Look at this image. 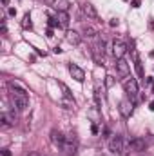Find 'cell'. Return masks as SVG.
I'll list each match as a JSON object with an SVG mask.
<instances>
[{
    "label": "cell",
    "instance_id": "cell-22",
    "mask_svg": "<svg viewBox=\"0 0 154 156\" xmlns=\"http://www.w3.org/2000/svg\"><path fill=\"white\" fill-rule=\"evenodd\" d=\"M58 85L62 87V91H64V96H69V98H73V94H71V91H69V87H67L65 83H62V82H58Z\"/></svg>",
    "mask_w": 154,
    "mask_h": 156
},
{
    "label": "cell",
    "instance_id": "cell-1",
    "mask_svg": "<svg viewBox=\"0 0 154 156\" xmlns=\"http://www.w3.org/2000/svg\"><path fill=\"white\" fill-rule=\"evenodd\" d=\"M9 87H11V96H13L15 107H16L18 111H26L27 105H29V96H27V93H26L22 87H18L15 82H11Z\"/></svg>",
    "mask_w": 154,
    "mask_h": 156
},
{
    "label": "cell",
    "instance_id": "cell-2",
    "mask_svg": "<svg viewBox=\"0 0 154 156\" xmlns=\"http://www.w3.org/2000/svg\"><path fill=\"white\" fill-rule=\"evenodd\" d=\"M76 149H78V142H76V138L71 134V136H67L65 138V144L62 145V153L65 156H75L76 154Z\"/></svg>",
    "mask_w": 154,
    "mask_h": 156
},
{
    "label": "cell",
    "instance_id": "cell-18",
    "mask_svg": "<svg viewBox=\"0 0 154 156\" xmlns=\"http://www.w3.org/2000/svg\"><path fill=\"white\" fill-rule=\"evenodd\" d=\"M22 27H24V29H33V22H31V15H29V13L24 15V18H22Z\"/></svg>",
    "mask_w": 154,
    "mask_h": 156
},
{
    "label": "cell",
    "instance_id": "cell-21",
    "mask_svg": "<svg viewBox=\"0 0 154 156\" xmlns=\"http://www.w3.org/2000/svg\"><path fill=\"white\" fill-rule=\"evenodd\" d=\"M94 102H96V105H102V91L98 85L94 87Z\"/></svg>",
    "mask_w": 154,
    "mask_h": 156
},
{
    "label": "cell",
    "instance_id": "cell-25",
    "mask_svg": "<svg viewBox=\"0 0 154 156\" xmlns=\"http://www.w3.org/2000/svg\"><path fill=\"white\" fill-rule=\"evenodd\" d=\"M7 13H9V16H16V9H15V7H9Z\"/></svg>",
    "mask_w": 154,
    "mask_h": 156
},
{
    "label": "cell",
    "instance_id": "cell-16",
    "mask_svg": "<svg viewBox=\"0 0 154 156\" xmlns=\"http://www.w3.org/2000/svg\"><path fill=\"white\" fill-rule=\"evenodd\" d=\"M65 38H67L69 44H73V45H78V44H80V35H78L76 31H67Z\"/></svg>",
    "mask_w": 154,
    "mask_h": 156
},
{
    "label": "cell",
    "instance_id": "cell-17",
    "mask_svg": "<svg viewBox=\"0 0 154 156\" xmlns=\"http://www.w3.org/2000/svg\"><path fill=\"white\" fill-rule=\"evenodd\" d=\"M0 120H2V125H4V127H9V125L15 123V116H11V115H7V113H2V115H0Z\"/></svg>",
    "mask_w": 154,
    "mask_h": 156
},
{
    "label": "cell",
    "instance_id": "cell-5",
    "mask_svg": "<svg viewBox=\"0 0 154 156\" xmlns=\"http://www.w3.org/2000/svg\"><path fill=\"white\" fill-rule=\"evenodd\" d=\"M118 109H120V115H121L123 118H131L132 111H134V105H132V102H131V100H121Z\"/></svg>",
    "mask_w": 154,
    "mask_h": 156
},
{
    "label": "cell",
    "instance_id": "cell-8",
    "mask_svg": "<svg viewBox=\"0 0 154 156\" xmlns=\"http://www.w3.org/2000/svg\"><path fill=\"white\" fill-rule=\"evenodd\" d=\"M109 149L116 154H123V140H121V136H114L109 142Z\"/></svg>",
    "mask_w": 154,
    "mask_h": 156
},
{
    "label": "cell",
    "instance_id": "cell-33",
    "mask_svg": "<svg viewBox=\"0 0 154 156\" xmlns=\"http://www.w3.org/2000/svg\"><path fill=\"white\" fill-rule=\"evenodd\" d=\"M149 109H151V111H154V102H151V105H149Z\"/></svg>",
    "mask_w": 154,
    "mask_h": 156
},
{
    "label": "cell",
    "instance_id": "cell-4",
    "mask_svg": "<svg viewBox=\"0 0 154 156\" xmlns=\"http://www.w3.org/2000/svg\"><path fill=\"white\" fill-rule=\"evenodd\" d=\"M123 91L131 98H136V94H138V82L134 78H125L123 80Z\"/></svg>",
    "mask_w": 154,
    "mask_h": 156
},
{
    "label": "cell",
    "instance_id": "cell-3",
    "mask_svg": "<svg viewBox=\"0 0 154 156\" xmlns=\"http://www.w3.org/2000/svg\"><path fill=\"white\" fill-rule=\"evenodd\" d=\"M103 55H105V44L103 40H96V44L93 45V58L96 64H102L103 62Z\"/></svg>",
    "mask_w": 154,
    "mask_h": 156
},
{
    "label": "cell",
    "instance_id": "cell-12",
    "mask_svg": "<svg viewBox=\"0 0 154 156\" xmlns=\"http://www.w3.org/2000/svg\"><path fill=\"white\" fill-rule=\"evenodd\" d=\"M129 145H131V149H132V151H138V153H142V151H145V147H147V142H145V138H132Z\"/></svg>",
    "mask_w": 154,
    "mask_h": 156
},
{
    "label": "cell",
    "instance_id": "cell-6",
    "mask_svg": "<svg viewBox=\"0 0 154 156\" xmlns=\"http://www.w3.org/2000/svg\"><path fill=\"white\" fill-rule=\"evenodd\" d=\"M116 71H118V75H120L121 78H127L129 76V73H131V66H129V62L123 60V58H120V60L116 62Z\"/></svg>",
    "mask_w": 154,
    "mask_h": 156
},
{
    "label": "cell",
    "instance_id": "cell-29",
    "mask_svg": "<svg viewBox=\"0 0 154 156\" xmlns=\"http://www.w3.org/2000/svg\"><path fill=\"white\" fill-rule=\"evenodd\" d=\"M7 33V26H5V22H2V35H5Z\"/></svg>",
    "mask_w": 154,
    "mask_h": 156
},
{
    "label": "cell",
    "instance_id": "cell-36",
    "mask_svg": "<svg viewBox=\"0 0 154 156\" xmlns=\"http://www.w3.org/2000/svg\"><path fill=\"white\" fill-rule=\"evenodd\" d=\"M140 156H143V154H140Z\"/></svg>",
    "mask_w": 154,
    "mask_h": 156
},
{
    "label": "cell",
    "instance_id": "cell-15",
    "mask_svg": "<svg viewBox=\"0 0 154 156\" xmlns=\"http://www.w3.org/2000/svg\"><path fill=\"white\" fill-rule=\"evenodd\" d=\"M56 20H58L60 27H67V26H69V15H67V13H64V11L56 15Z\"/></svg>",
    "mask_w": 154,
    "mask_h": 156
},
{
    "label": "cell",
    "instance_id": "cell-32",
    "mask_svg": "<svg viewBox=\"0 0 154 156\" xmlns=\"http://www.w3.org/2000/svg\"><path fill=\"white\" fill-rule=\"evenodd\" d=\"M45 35H47V37H49V38H51V37H53V29H51V27H49V29H47V33H45Z\"/></svg>",
    "mask_w": 154,
    "mask_h": 156
},
{
    "label": "cell",
    "instance_id": "cell-27",
    "mask_svg": "<svg viewBox=\"0 0 154 156\" xmlns=\"http://www.w3.org/2000/svg\"><path fill=\"white\" fill-rule=\"evenodd\" d=\"M131 4H132V7H140L142 5V0H132Z\"/></svg>",
    "mask_w": 154,
    "mask_h": 156
},
{
    "label": "cell",
    "instance_id": "cell-26",
    "mask_svg": "<svg viewBox=\"0 0 154 156\" xmlns=\"http://www.w3.org/2000/svg\"><path fill=\"white\" fill-rule=\"evenodd\" d=\"M2 156H11V151H9L7 147H4V149H2Z\"/></svg>",
    "mask_w": 154,
    "mask_h": 156
},
{
    "label": "cell",
    "instance_id": "cell-35",
    "mask_svg": "<svg viewBox=\"0 0 154 156\" xmlns=\"http://www.w3.org/2000/svg\"><path fill=\"white\" fill-rule=\"evenodd\" d=\"M152 93H154V83H152Z\"/></svg>",
    "mask_w": 154,
    "mask_h": 156
},
{
    "label": "cell",
    "instance_id": "cell-11",
    "mask_svg": "<svg viewBox=\"0 0 154 156\" xmlns=\"http://www.w3.org/2000/svg\"><path fill=\"white\" fill-rule=\"evenodd\" d=\"M65 138H67V136H64L60 131H56V129H53V131H51V142H53L56 147H60V149H62V145L65 144Z\"/></svg>",
    "mask_w": 154,
    "mask_h": 156
},
{
    "label": "cell",
    "instance_id": "cell-30",
    "mask_svg": "<svg viewBox=\"0 0 154 156\" xmlns=\"http://www.w3.org/2000/svg\"><path fill=\"white\" fill-rule=\"evenodd\" d=\"M91 131H93L94 134H98V125H93V127H91Z\"/></svg>",
    "mask_w": 154,
    "mask_h": 156
},
{
    "label": "cell",
    "instance_id": "cell-7",
    "mask_svg": "<svg viewBox=\"0 0 154 156\" xmlns=\"http://www.w3.org/2000/svg\"><path fill=\"white\" fill-rule=\"evenodd\" d=\"M125 53H127V45H125L121 40H114V42H113V55L120 60V58H123Z\"/></svg>",
    "mask_w": 154,
    "mask_h": 156
},
{
    "label": "cell",
    "instance_id": "cell-10",
    "mask_svg": "<svg viewBox=\"0 0 154 156\" xmlns=\"http://www.w3.org/2000/svg\"><path fill=\"white\" fill-rule=\"evenodd\" d=\"M82 13L87 16V18H98V11L94 9V5L91 2H83L82 4Z\"/></svg>",
    "mask_w": 154,
    "mask_h": 156
},
{
    "label": "cell",
    "instance_id": "cell-24",
    "mask_svg": "<svg viewBox=\"0 0 154 156\" xmlns=\"http://www.w3.org/2000/svg\"><path fill=\"white\" fill-rule=\"evenodd\" d=\"M105 85H107V87H113V85H114V78L113 76H105Z\"/></svg>",
    "mask_w": 154,
    "mask_h": 156
},
{
    "label": "cell",
    "instance_id": "cell-31",
    "mask_svg": "<svg viewBox=\"0 0 154 156\" xmlns=\"http://www.w3.org/2000/svg\"><path fill=\"white\" fill-rule=\"evenodd\" d=\"M145 83H147V85H151V83H154V80H152V78H149V76H147V80H145Z\"/></svg>",
    "mask_w": 154,
    "mask_h": 156
},
{
    "label": "cell",
    "instance_id": "cell-20",
    "mask_svg": "<svg viewBox=\"0 0 154 156\" xmlns=\"http://www.w3.org/2000/svg\"><path fill=\"white\" fill-rule=\"evenodd\" d=\"M83 35L89 37V38H93V37H96V29H93L91 26H85L83 27Z\"/></svg>",
    "mask_w": 154,
    "mask_h": 156
},
{
    "label": "cell",
    "instance_id": "cell-13",
    "mask_svg": "<svg viewBox=\"0 0 154 156\" xmlns=\"http://www.w3.org/2000/svg\"><path fill=\"white\" fill-rule=\"evenodd\" d=\"M69 5H71V4H69V0H53V7H54L58 13H62V11H64V13H67Z\"/></svg>",
    "mask_w": 154,
    "mask_h": 156
},
{
    "label": "cell",
    "instance_id": "cell-9",
    "mask_svg": "<svg viewBox=\"0 0 154 156\" xmlns=\"http://www.w3.org/2000/svg\"><path fill=\"white\" fill-rule=\"evenodd\" d=\"M69 73H71V76L75 78L76 82H83L85 80V71L82 67H78L76 64H69Z\"/></svg>",
    "mask_w": 154,
    "mask_h": 156
},
{
    "label": "cell",
    "instance_id": "cell-14",
    "mask_svg": "<svg viewBox=\"0 0 154 156\" xmlns=\"http://www.w3.org/2000/svg\"><path fill=\"white\" fill-rule=\"evenodd\" d=\"M60 105H62L64 109H67V111H75V100L69 98V96H64V98L60 100Z\"/></svg>",
    "mask_w": 154,
    "mask_h": 156
},
{
    "label": "cell",
    "instance_id": "cell-19",
    "mask_svg": "<svg viewBox=\"0 0 154 156\" xmlns=\"http://www.w3.org/2000/svg\"><path fill=\"white\" fill-rule=\"evenodd\" d=\"M134 67H136V73H138V76L143 78V66H142V62L138 60V56L134 55Z\"/></svg>",
    "mask_w": 154,
    "mask_h": 156
},
{
    "label": "cell",
    "instance_id": "cell-34",
    "mask_svg": "<svg viewBox=\"0 0 154 156\" xmlns=\"http://www.w3.org/2000/svg\"><path fill=\"white\" fill-rule=\"evenodd\" d=\"M2 4H4V5H7V4H9V0H2Z\"/></svg>",
    "mask_w": 154,
    "mask_h": 156
},
{
    "label": "cell",
    "instance_id": "cell-23",
    "mask_svg": "<svg viewBox=\"0 0 154 156\" xmlns=\"http://www.w3.org/2000/svg\"><path fill=\"white\" fill-rule=\"evenodd\" d=\"M47 24H49V27H51V29H53V27H60L58 20H56V18H51V16L47 18Z\"/></svg>",
    "mask_w": 154,
    "mask_h": 156
},
{
    "label": "cell",
    "instance_id": "cell-28",
    "mask_svg": "<svg viewBox=\"0 0 154 156\" xmlns=\"http://www.w3.org/2000/svg\"><path fill=\"white\" fill-rule=\"evenodd\" d=\"M109 24H111V27H116V26H118V24H120V22H118V20H116V18H113V20H111V22H109Z\"/></svg>",
    "mask_w": 154,
    "mask_h": 156
}]
</instances>
